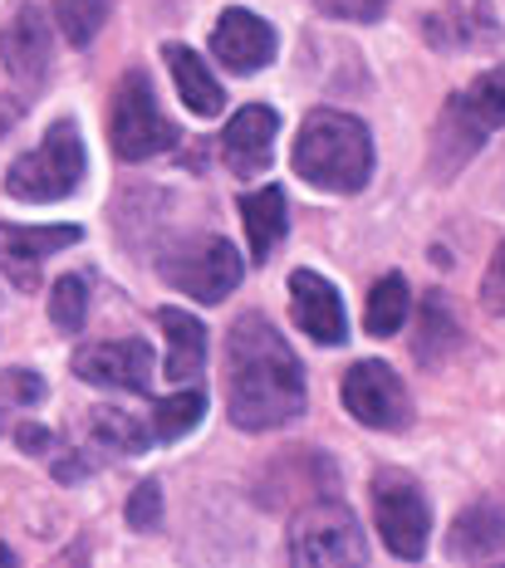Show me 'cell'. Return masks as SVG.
<instances>
[{"label": "cell", "mask_w": 505, "mask_h": 568, "mask_svg": "<svg viewBox=\"0 0 505 568\" xmlns=\"http://www.w3.org/2000/svg\"><path fill=\"white\" fill-rule=\"evenodd\" d=\"M226 407L241 432H275L304 412V368L261 314L236 318L226 334Z\"/></svg>", "instance_id": "1"}, {"label": "cell", "mask_w": 505, "mask_h": 568, "mask_svg": "<svg viewBox=\"0 0 505 568\" xmlns=\"http://www.w3.org/2000/svg\"><path fill=\"white\" fill-rule=\"evenodd\" d=\"M295 172L314 192L354 196L373 172V138L354 113L314 109L295 138Z\"/></svg>", "instance_id": "2"}, {"label": "cell", "mask_w": 505, "mask_h": 568, "mask_svg": "<svg viewBox=\"0 0 505 568\" xmlns=\"http://www.w3.org/2000/svg\"><path fill=\"white\" fill-rule=\"evenodd\" d=\"M496 128H505V64L486 69L481 79H472V89L446 103L437 133H432V162H437V172L456 176Z\"/></svg>", "instance_id": "3"}, {"label": "cell", "mask_w": 505, "mask_h": 568, "mask_svg": "<svg viewBox=\"0 0 505 568\" xmlns=\"http://www.w3.org/2000/svg\"><path fill=\"white\" fill-rule=\"evenodd\" d=\"M79 182H84V142H79V128L69 123V118H60V123L40 138V148L16 158L6 172V192L16 201H30V206L64 201Z\"/></svg>", "instance_id": "4"}, {"label": "cell", "mask_w": 505, "mask_h": 568, "mask_svg": "<svg viewBox=\"0 0 505 568\" xmlns=\"http://www.w3.org/2000/svg\"><path fill=\"white\" fill-rule=\"evenodd\" d=\"M113 152H119L123 162H148L158 158V152H168L172 142H178V128L162 118L158 99H152V84L148 74H123L119 93H113Z\"/></svg>", "instance_id": "5"}, {"label": "cell", "mask_w": 505, "mask_h": 568, "mask_svg": "<svg viewBox=\"0 0 505 568\" xmlns=\"http://www.w3.org/2000/svg\"><path fill=\"white\" fill-rule=\"evenodd\" d=\"M373 519H378L387 554H397V559H422V554H427L432 510L407 476L383 470V476L373 480Z\"/></svg>", "instance_id": "6"}, {"label": "cell", "mask_w": 505, "mask_h": 568, "mask_svg": "<svg viewBox=\"0 0 505 568\" xmlns=\"http://www.w3.org/2000/svg\"><path fill=\"white\" fill-rule=\"evenodd\" d=\"M339 397L354 412V422L373 426V432H403V426H413V397H407L403 377L378 358L354 363V368L344 373Z\"/></svg>", "instance_id": "7"}, {"label": "cell", "mask_w": 505, "mask_h": 568, "mask_svg": "<svg viewBox=\"0 0 505 568\" xmlns=\"http://www.w3.org/2000/svg\"><path fill=\"white\" fill-rule=\"evenodd\" d=\"M162 275H168L172 290L196 294L202 304H221L226 294H236V284H241V255L231 241L211 235V241L186 245V251L162 260Z\"/></svg>", "instance_id": "8"}, {"label": "cell", "mask_w": 505, "mask_h": 568, "mask_svg": "<svg viewBox=\"0 0 505 568\" xmlns=\"http://www.w3.org/2000/svg\"><path fill=\"white\" fill-rule=\"evenodd\" d=\"M290 559L304 568L363 564V535L344 505H320L290 529Z\"/></svg>", "instance_id": "9"}, {"label": "cell", "mask_w": 505, "mask_h": 568, "mask_svg": "<svg viewBox=\"0 0 505 568\" xmlns=\"http://www.w3.org/2000/svg\"><path fill=\"white\" fill-rule=\"evenodd\" d=\"M74 377H84L93 387H113V393H143L152 383V348L143 338L93 343L74 358Z\"/></svg>", "instance_id": "10"}, {"label": "cell", "mask_w": 505, "mask_h": 568, "mask_svg": "<svg viewBox=\"0 0 505 568\" xmlns=\"http://www.w3.org/2000/svg\"><path fill=\"white\" fill-rule=\"evenodd\" d=\"M211 54L231 74H261L270 59H275V30L255 10H226L216 20V30H211Z\"/></svg>", "instance_id": "11"}, {"label": "cell", "mask_w": 505, "mask_h": 568, "mask_svg": "<svg viewBox=\"0 0 505 568\" xmlns=\"http://www.w3.org/2000/svg\"><path fill=\"white\" fill-rule=\"evenodd\" d=\"M290 310H295V324L314 343H324V348L344 343V334H349L344 300H339V290L324 275H314V270H295V275H290Z\"/></svg>", "instance_id": "12"}, {"label": "cell", "mask_w": 505, "mask_h": 568, "mask_svg": "<svg viewBox=\"0 0 505 568\" xmlns=\"http://www.w3.org/2000/svg\"><path fill=\"white\" fill-rule=\"evenodd\" d=\"M275 128H280L275 109H261V103L241 109L226 123V133H221V158H226V168L236 176H261L270 168V158H275Z\"/></svg>", "instance_id": "13"}, {"label": "cell", "mask_w": 505, "mask_h": 568, "mask_svg": "<svg viewBox=\"0 0 505 568\" xmlns=\"http://www.w3.org/2000/svg\"><path fill=\"white\" fill-rule=\"evenodd\" d=\"M0 59H6V69L20 84H34L50 69V30H44L40 10H30V6L16 10V20L0 30Z\"/></svg>", "instance_id": "14"}, {"label": "cell", "mask_w": 505, "mask_h": 568, "mask_svg": "<svg viewBox=\"0 0 505 568\" xmlns=\"http://www.w3.org/2000/svg\"><path fill=\"white\" fill-rule=\"evenodd\" d=\"M501 34L496 10L486 0H456L452 10L427 20V40L442 44V50H466V44H491Z\"/></svg>", "instance_id": "15"}, {"label": "cell", "mask_w": 505, "mask_h": 568, "mask_svg": "<svg viewBox=\"0 0 505 568\" xmlns=\"http://www.w3.org/2000/svg\"><path fill=\"white\" fill-rule=\"evenodd\" d=\"M79 241V226H0V265H10L20 280L30 275L40 260Z\"/></svg>", "instance_id": "16"}, {"label": "cell", "mask_w": 505, "mask_h": 568, "mask_svg": "<svg viewBox=\"0 0 505 568\" xmlns=\"http://www.w3.org/2000/svg\"><path fill=\"white\" fill-rule=\"evenodd\" d=\"M158 328L168 334V377L186 383L206 368V328L182 310H158Z\"/></svg>", "instance_id": "17"}, {"label": "cell", "mask_w": 505, "mask_h": 568, "mask_svg": "<svg viewBox=\"0 0 505 568\" xmlns=\"http://www.w3.org/2000/svg\"><path fill=\"white\" fill-rule=\"evenodd\" d=\"M241 216H245V235H251V260H270L280 241H285V192L280 186H261V192L241 196Z\"/></svg>", "instance_id": "18"}, {"label": "cell", "mask_w": 505, "mask_h": 568, "mask_svg": "<svg viewBox=\"0 0 505 568\" xmlns=\"http://www.w3.org/2000/svg\"><path fill=\"white\" fill-rule=\"evenodd\" d=\"M168 69H172V79H178V93H182V103L192 109L196 118H216L221 113V103H226V93H221L216 84V74L196 59L186 44H168Z\"/></svg>", "instance_id": "19"}, {"label": "cell", "mask_w": 505, "mask_h": 568, "mask_svg": "<svg viewBox=\"0 0 505 568\" xmlns=\"http://www.w3.org/2000/svg\"><path fill=\"white\" fill-rule=\"evenodd\" d=\"M446 549H452V559H491V554H501L505 549V515L496 510V505H476V510H466L462 519H456Z\"/></svg>", "instance_id": "20"}, {"label": "cell", "mask_w": 505, "mask_h": 568, "mask_svg": "<svg viewBox=\"0 0 505 568\" xmlns=\"http://www.w3.org/2000/svg\"><path fill=\"white\" fill-rule=\"evenodd\" d=\"M407 310H413V294H407L403 275H383L368 294V310H363V328L373 338H393L397 328L407 324Z\"/></svg>", "instance_id": "21"}, {"label": "cell", "mask_w": 505, "mask_h": 568, "mask_svg": "<svg viewBox=\"0 0 505 568\" xmlns=\"http://www.w3.org/2000/svg\"><path fill=\"white\" fill-rule=\"evenodd\" d=\"M456 343H462V328H456L452 310H446L442 300H427L422 304V318H417V338H413L417 363H432V368H437Z\"/></svg>", "instance_id": "22"}, {"label": "cell", "mask_w": 505, "mask_h": 568, "mask_svg": "<svg viewBox=\"0 0 505 568\" xmlns=\"http://www.w3.org/2000/svg\"><path fill=\"white\" fill-rule=\"evenodd\" d=\"M202 417H206L202 387H192V393H172L152 407V436H158V442H178V436H186L192 426H202Z\"/></svg>", "instance_id": "23"}, {"label": "cell", "mask_w": 505, "mask_h": 568, "mask_svg": "<svg viewBox=\"0 0 505 568\" xmlns=\"http://www.w3.org/2000/svg\"><path fill=\"white\" fill-rule=\"evenodd\" d=\"M103 20H109L103 0H54V26L69 44H89L103 30Z\"/></svg>", "instance_id": "24"}, {"label": "cell", "mask_w": 505, "mask_h": 568, "mask_svg": "<svg viewBox=\"0 0 505 568\" xmlns=\"http://www.w3.org/2000/svg\"><path fill=\"white\" fill-rule=\"evenodd\" d=\"M84 314H89V284L79 280V275H64L60 284H54V294H50L54 328H64V334H79V328H84Z\"/></svg>", "instance_id": "25"}, {"label": "cell", "mask_w": 505, "mask_h": 568, "mask_svg": "<svg viewBox=\"0 0 505 568\" xmlns=\"http://www.w3.org/2000/svg\"><path fill=\"white\" fill-rule=\"evenodd\" d=\"M93 432H99L103 446H119V452H128V456H143V446H148V432L128 417V412L99 407V412H93Z\"/></svg>", "instance_id": "26"}, {"label": "cell", "mask_w": 505, "mask_h": 568, "mask_svg": "<svg viewBox=\"0 0 505 568\" xmlns=\"http://www.w3.org/2000/svg\"><path fill=\"white\" fill-rule=\"evenodd\" d=\"M123 515H128V525L143 529V535H148V529H158V519H162V485L143 480L133 495H128V510Z\"/></svg>", "instance_id": "27"}, {"label": "cell", "mask_w": 505, "mask_h": 568, "mask_svg": "<svg viewBox=\"0 0 505 568\" xmlns=\"http://www.w3.org/2000/svg\"><path fill=\"white\" fill-rule=\"evenodd\" d=\"M481 304H486L496 318H505V241H501V251L496 260H491V270H486V284H481Z\"/></svg>", "instance_id": "28"}, {"label": "cell", "mask_w": 505, "mask_h": 568, "mask_svg": "<svg viewBox=\"0 0 505 568\" xmlns=\"http://www.w3.org/2000/svg\"><path fill=\"white\" fill-rule=\"evenodd\" d=\"M320 10L339 20H378L387 10V0H320Z\"/></svg>", "instance_id": "29"}, {"label": "cell", "mask_w": 505, "mask_h": 568, "mask_svg": "<svg viewBox=\"0 0 505 568\" xmlns=\"http://www.w3.org/2000/svg\"><path fill=\"white\" fill-rule=\"evenodd\" d=\"M6 393H10V397H20V402H40V397H44V383H40L34 373L16 368V373H6Z\"/></svg>", "instance_id": "30"}, {"label": "cell", "mask_w": 505, "mask_h": 568, "mask_svg": "<svg viewBox=\"0 0 505 568\" xmlns=\"http://www.w3.org/2000/svg\"><path fill=\"white\" fill-rule=\"evenodd\" d=\"M20 446H26L30 456H40L44 446H50V432H44V426H20Z\"/></svg>", "instance_id": "31"}, {"label": "cell", "mask_w": 505, "mask_h": 568, "mask_svg": "<svg viewBox=\"0 0 505 568\" xmlns=\"http://www.w3.org/2000/svg\"><path fill=\"white\" fill-rule=\"evenodd\" d=\"M0 564H10V549H6V544H0Z\"/></svg>", "instance_id": "32"}]
</instances>
